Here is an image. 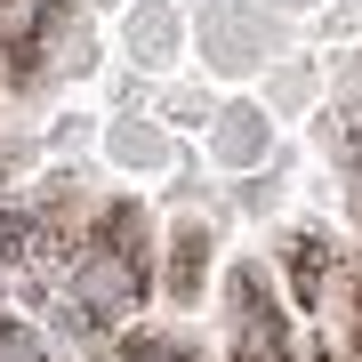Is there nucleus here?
<instances>
[{
  "mask_svg": "<svg viewBox=\"0 0 362 362\" xmlns=\"http://www.w3.org/2000/svg\"><path fill=\"white\" fill-rule=\"evenodd\" d=\"M73 298H81V314H97V322H129L137 298H145V266H129V258H113V250H89V242H81V258H73Z\"/></svg>",
  "mask_w": 362,
  "mask_h": 362,
  "instance_id": "f257e3e1",
  "label": "nucleus"
},
{
  "mask_svg": "<svg viewBox=\"0 0 362 362\" xmlns=\"http://www.w3.org/2000/svg\"><path fill=\"white\" fill-rule=\"evenodd\" d=\"M49 8H57V0H0V49L25 57L40 40V25H49Z\"/></svg>",
  "mask_w": 362,
  "mask_h": 362,
  "instance_id": "f03ea898",
  "label": "nucleus"
},
{
  "mask_svg": "<svg viewBox=\"0 0 362 362\" xmlns=\"http://www.w3.org/2000/svg\"><path fill=\"white\" fill-rule=\"evenodd\" d=\"M354 161H362V121H354Z\"/></svg>",
  "mask_w": 362,
  "mask_h": 362,
  "instance_id": "7ed1b4c3",
  "label": "nucleus"
}]
</instances>
